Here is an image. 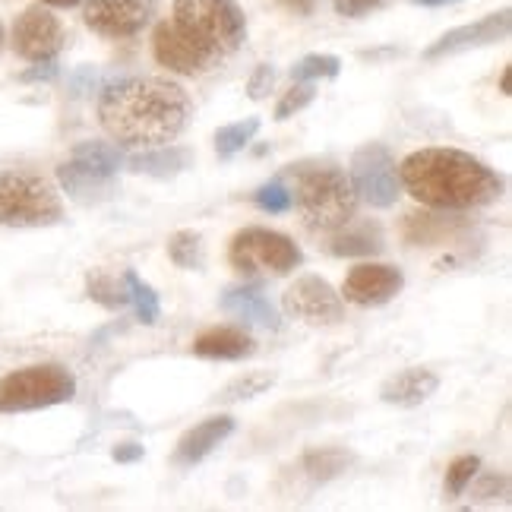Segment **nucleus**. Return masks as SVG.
Masks as SVG:
<instances>
[{
	"label": "nucleus",
	"mask_w": 512,
	"mask_h": 512,
	"mask_svg": "<svg viewBox=\"0 0 512 512\" xmlns=\"http://www.w3.org/2000/svg\"><path fill=\"white\" fill-rule=\"evenodd\" d=\"M190 117L187 92L152 76H133V80L111 83L98 98V121L117 146L127 149H152L168 146L184 133Z\"/></svg>",
	"instance_id": "obj_1"
},
{
	"label": "nucleus",
	"mask_w": 512,
	"mask_h": 512,
	"mask_svg": "<svg viewBox=\"0 0 512 512\" xmlns=\"http://www.w3.org/2000/svg\"><path fill=\"white\" fill-rule=\"evenodd\" d=\"M399 181L418 203L443 212H468L500 200L503 177L462 149H421L399 165Z\"/></svg>",
	"instance_id": "obj_2"
},
{
	"label": "nucleus",
	"mask_w": 512,
	"mask_h": 512,
	"mask_svg": "<svg viewBox=\"0 0 512 512\" xmlns=\"http://www.w3.org/2000/svg\"><path fill=\"white\" fill-rule=\"evenodd\" d=\"M304 222L317 231H339L358 212V193L351 187V177L339 168H317L304 174L294 193Z\"/></svg>",
	"instance_id": "obj_3"
},
{
	"label": "nucleus",
	"mask_w": 512,
	"mask_h": 512,
	"mask_svg": "<svg viewBox=\"0 0 512 512\" xmlns=\"http://www.w3.org/2000/svg\"><path fill=\"white\" fill-rule=\"evenodd\" d=\"M64 219V203L45 177L26 171L0 174V225L48 228Z\"/></svg>",
	"instance_id": "obj_4"
},
{
	"label": "nucleus",
	"mask_w": 512,
	"mask_h": 512,
	"mask_svg": "<svg viewBox=\"0 0 512 512\" xmlns=\"http://www.w3.org/2000/svg\"><path fill=\"white\" fill-rule=\"evenodd\" d=\"M174 23L215 54H231L244 45L247 23L234 0H174Z\"/></svg>",
	"instance_id": "obj_5"
},
{
	"label": "nucleus",
	"mask_w": 512,
	"mask_h": 512,
	"mask_svg": "<svg viewBox=\"0 0 512 512\" xmlns=\"http://www.w3.org/2000/svg\"><path fill=\"white\" fill-rule=\"evenodd\" d=\"M73 396H76V377L61 364L23 367L0 380V411L4 415L64 405Z\"/></svg>",
	"instance_id": "obj_6"
},
{
	"label": "nucleus",
	"mask_w": 512,
	"mask_h": 512,
	"mask_svg": "<svg viewBox=\"0 0 512 512\" xmlns=\"http://www.w3.org/2000/svg\"><path fill=\"white\" fill-rule=\"evenodd\" d=\"M228 263L244 275H288L304 263L301 247L288 234L269 228H244L231 238Z\"/></svg>",
	"instance_id": "obj_7"
},
{
	"label": "nucleus",
	"mask_w": 512,
	"mask_h": 512,
	"mask_svg": "<svg viewBox=\"0 0 512 512\" xmlns=\"http://www.w3.org/2000/svg\"><path fill=\"white\" fill-rule=\"evenodd\" d=\"M348 177H351L354 193H358V200L377 206V209L396 206L399 193H402L399 165L389 155V149L380 146V143H370V146L354 152Z\"/></svg>",
	"instance_id": "obj_8"
},
{
	"label": "nucleus",
	"mask_w": 512,
	"mask_h": 512,
	"mask_svg": "<svg viewBox=\"0 0 512 512\" xmlns=\"http://www.w3.org/2000/svg\"><path fill=\"white\" fill-rule=\"evenodd\" d=\"M282 307H285L288 317L304 320L310 326H336L345 320L342 294L326 279H320V275H304V279L294 282L285 291Z\"/></svg>",
	"instance_id": "obj_9"
},
{
	"label": "nucleus",
	"mask_w": 512,
	"mask_h": 512,
	"mask_svg": "<svg viewBox=\"0 0 512 512\" xmlns=\"http://www.w3.org/2000/svg\"><path fill=\"white\" fill-rule=\"evenodd\" d=\"M152 51H155V61H159L162 67H168L174 73H184V76L206 73L215 61H219V54L209 51L203 42H196L190 32H184L174 23V19L171 23L155 26Z\"/></svg>",
	"instance_id": "obj_10"
},
{
	"label": "nucleus",
	"mask_w": 512,
	"mask_h": 512,
	"mask_svg": "<svg viewBox=\"0 0 512 512\" xmlns=\"http://www.w3.org/2000/svg\"><path fill=\"white\" fill-rule=\"evenodd\" d=\"M13 48L19 57H26L32 64L54 61L64 48V26L51 10L29 7L13 26Z\"/></svg>",
	"instance_id": "obj_11"
},
{
	"label": "nucleus",
	"mask_w": 512,
	"mask_h": 512,
	"mask_svg": "<svg viewBox=\"0 0 512 512\" xmlns=\"http://www.w3.org/2000/svg\"><path fill=\"white\" fill-rule=\"evenodd\" d=\"M155 0H86V26L105 38H130L149 26Z\"/></svg>",
	"instance_id": "obj_12"
},
{
	"label": "nucleus",
	"mask_w": 512,
	"mask_h": 512,
	"mask_svg": "<svg viewBox=\"0 0 512 512\" xmlns=\"http://www.w3.org/2000/svg\"><path fill=\"white\" fill-rule=\"evenodd\" d=\"M405 288V275L386 263H361L348 272L342 285V298L358 307H380L389 304Z\"/></svg>",
	"instance_id": "obj_13"
},
{
	"label": "nucleus",
	"mask_w": 512,
	"mask_h": 512,
	"mask_svg": "<svg viewBox=\"0 0 512 512\" xmlns=\"http://www.w3.org/2000/svg\"><path fill=\"white\" fill-rule=\"evenodd\" d=\"M509 29H512V13L509 10H500V13H490L484 19L471 26H459L446 32L443 38H437L424 57L427 61H437V57H446V54H459V51H471V48H484V45H494V42H503L509 38Z\"/></svg>",
	"instance_id": "obj_14"
},
{
	"label": "nucleus",
	"mask_w": 512,
	"mask_h": 512,
	"mask_svg": "<svg viewBox=\"0 0 512 512\" xmlns=\"http://www.w3.org/2000/svg\"><path fill=\"white\" fill-rule=\"evenodd\" d=\"M57 181H61V187L73 196L76 203L92 206V203L111 200V193L117 187V174H108V171L70 155V159L57 168Z\"/></svg>",
	"instance_id": "obj_15"
},
{
	"label": "nucleus",
	"mask_w": 512,
	"mask_h": 512,
	"mask_svg": "<svg viewBox=\"0 0 512 512\" xmlns=\"http://www.w3.org/2000/svg\"><path fill=\"white\" fill-rule=\"evenodd\" d=\"M234 433V418L219 415V418H206L203 424L190 427L181 440H177L174 449V465L190 468V465H200L206 456H212L228 437Z\"/></svg>",
	"instance_id": "obj_16"
},
{
	"label": "nucleus",
	"mask_w": 512,
	"mask_h": 512,
	"mask_svg": "<svg viewBox=\"0 0 512 512\" xmlns=\"http://www.w3.org/2000/svg\"><path fill=\"white\" fill-rule=\"evenodd\" d=\"M440 389V377L433 370H424V367H408L396 377H389L380 389V399L386 405H399V408H415V405H424L433 392Z\"/></svg>",
	"instance_id": "obj_17"
},
{
	"label": "nucleus",
	"mask_w": 512,
	"mask_h": 512,
	"mask_svg": "<svg viewBox=\"0 0 512 512\" xmlns=\"http://www.w3.org/2000/svg\"><path fill=\"white\" fill-rule=\"evenodd\" d=\"M253 336L241 326H212L193 339V354L209 361H241L253 354Z\"/></svg>",
	"instance_id": "obj_18"
},
{
	"label": "nucleus",
	"mask_w": 512,
	"mask_h": 512,
	"mask_svg": "<svg viewBox=\"0 0 512 512\" xmlns=\"http://www.w3.org/2000/svg\"><path fill=\"white\" fill-rule=\"evenodd\" d=\"M222 310L234 320H244L253 326H263V329H279V310L269 304V298L263 294L260 285H244V288H231L225 298H222Z\"/></svg>",
	"instance_id": "obj_19"
},
{
	"label": "nucleus",
	"mask_w": 512,
	"mask_h": 512,
	"mask_svg": "<svg viewBox=\"0 0 512 512\" xmlns=\"http://www.w3.org/2000/svg\"><path fill=\"white\" fill-rule=\"evenodd\" d=\"M127 165L136 174H149V177H159V181H168V177H177L193 165V155L190 149H181V146H152L146 152L130 155Z\"/></svg>",
	"instance_id": "obj_20"
},
{
	"label": "nucleus",
	"mask_w": 512,
	"mask_h": 512,
	"mask_svg": "<svg viewBox=\"0 0 512 512\" xmlns=\"http://www.w3.org/2000/svg\"><path fill=\"white\" fill-rule=\"evenodd\" d=\"M351 462H354V456L348 449H336V446H332V449H313L301 459V471H304V478L310 484H326L332 478L345 475V471L351 468Z\"/></svg>",
	"instance_id": "obj_21"
},
{
	"label": "nucleus",
	"mask_w": 512,
	"mask_h": 512,
	"mask_svg": "<svg viewBox=\"0 0 512 512\" xmlns=\"http://www.w3.org/2000/svg\"><path fill=\"white\" fill-rule=\"evenodd\" d=\"M329 250L336 256H370L383 250V234L377 225H361V228L342 225L336 238H332Z\"/></svg>",
	"instance_id": "obj_22"
},
{
	"label": "nucleus",
	"mask_w": 512,
	"mask_h": 512,
	"mask_svg": "<svg viewBox=\"0 0 512 512\" xmlns=\"http://www.w3.org/2000/svg\"><path fill=\"white\" fill-rule=\"evenodd\" d=\"M124 288H127V301L133 304L136 320H140L143 326L159 323V317H162V304H159V294H155V288L146 285L133 269L124 272Z\"/></svg>",
	"instance_id": "obj_23"
},
{
	"label": "nucleus",
	"mask_w": 512,
	"mask_h": 512,
	"mask_svg": "<svg viewBox=\"0 0 512 512\" xmlns=\"http://www.w3.org/2000/svg\"><path fill=\"white\" fill-rule=\"evenodd\" d=\"M168 256L181 269H203L206 263V244L196 231H174L168 238Z\"/></svg>",
	"instance_id": "obj_24"
},
{
	"label": "nucleus",
	"mask_w": 512,
	"mask_h": 512,
	"mask_svg": "<svg viewBox=\"0 0 512 512\" xmlns=\"http://www.w3.org/2000/svg\"><path fill=\"white\" fill-rule=\"evenodd\" d=\"M260 133V117H247V121H238V124H228L215 133V152H219V159H234L241 149H247L253 143V136Z\"/></svg>",
	"instance_id": "obj_25"
},
{
	"label": "nucleus",
	"mask_w": 512,
	"mask_h": 512,
	"mask_svg": "<svg viewBox=\"0 0 512 512\" xmlns=\"http://www.w3.org/2000/svg\"><path fill=\"white\" fill-rule=\"evenodd\" d=\"M272 386H275V373H266V370L244 373V377L231 380V383L219 392V402H222V405L247 402V399L263 396V392H266V389H272Z\"/></svg>",
	"instance_id": "obj_26"
},
{
	"label": "nucleus",
	"mask_w": 512,
	"mask_h": 512,
	"mask_svg": "<svg viewBox=\"0 0 512 512\" xmlns=\"http://www.w3.org/2000/svg\"><path fill=\"white\" fill-rule=\"evenodd\" d=\"M342 61L336 54H307L304 61L294 64L291 80L294 83H317V80H336Z\"/></svg>",
	"instance_id": "obj_27"
},
{
	"label": "nucleus",
	"mask_w": 512,
	"mask_h": 512,
	"mask_svg": "<svg viewBox=\"0 0 512 512\" xmlns=\"http://www.w3.org/2000/svg\"><path fill=\"white\" fill-rule=\"evenodd\" d=\"M86 291H89V298H92V301H98V304L108 307V310H121V307L130 304V301H127L124 279L117 282L114 275H108V272H92L89 279H86Z\"/></svg>",
	"instance_id": "obj_28"
},
{
	"label": "nucleus",
	"mask_w": 512,
	"mask_h": 512,
	"mask_svg": "<svg viewBox=\"0 0 512 512\" xmlns=\"http://www.w3.org/2000/svg\"><path fill=\"white\" fill-rule=\"evenodd\" d=\"M481 475V459L478 456H459V459H452V465L446 468V500H456L462 497L465 490L471 487V481H475Z\"/></svg>",
	"instance_id": "obj_29"
},
{
	"label": "nucleus",
	"mask_w": 512,
	"mask_h": 512,
	"mask_svg": "<svg viewBox=\"0 0 512 512\" xmlns=\"http://www.w3.org/2000/svg\"><path fill=\"white\" fill-rule=\"evenodd\" d=\"M73 155H76V159L89 162V165H95V168L108 171V174H117L127 165L124 155L117 152L114 146H108V143H80V146L73 149Z\"/></svg>",
	"instance_id": "obj_30"
},
{
	"label": "nucleus",
	"mask_w": 512,
	"mask_h": 512,
	"mask_svg": "<svg viewBox=\"0 0 512 512\" xmlns=\"http://www.w3.org/2000/svg\"><path fill=\"white\" fill-rule=\"evenodd\" d=\"M253 203L260 206L263 212H269V215H282V212H288L294 206V196L282 181H269V184H263L260 190L253 193Z\"/></svg>",
	"instance_id": "obj_31"
},
{
	"label": "nucleus",
	"mask_w": 512,
	"mask_h": 512,
	"mask_svg": "<svg viewBox=\"0 0 512 512\" xmlns=\"http://www.w3.org/2000/svg\"><path fill=\"white\" fill-rule=\"evenodd\" d=\"M313 98H317V86L313 83H294L285 95H282V102L275 105V121H288L291 114H298L304 111Z\"/></svg>",
	"instance_id": "obj_32"
},
{
	"label": "nucleus",
	"mask_w": 512,
	"mask_h": 512,
	"mask_svg": "<svg viewBox=\"0 0 512 512\" xmlns=\"http://www.w3.org/2000/svg\"><path fill=\"white\" fill-rule=\"evenodd\" d=\"M272 83H275V70L269 64H260L247 83V95L253 98V102H260V98H266V92L272 89Z\"/></svg>",
	"instance_id": "obj_33"
},
{
	"label": "nucleus",
	"mask_w": 512,
	"mask_h": 512,
	"mask_svg": "<svg viewBox=\"0 0 512 512\" xmlns=\"http://www.w3.org/2000/svg\"><path fill=\"white\" fill-rule=\"evenodd\" d=\"M471 484H475V481H471ZM503 490H506V478L503 475H484L475 484V490H471V497H475V500H490V497L503 494Z\"/></svg>",
	"instance_id": "obj_34"
},
{
	"label": "nucleus",
	"mask_w": 512,
	"mask_h": 512,
	"mask_svg": "<svg viewBox=\"0 0 512 512\" xmlns=\"http://www.w3.org/2000/svg\"><path fill=\"white\" fill-rule=\"evenodd\" d=\"M383 0H336V10L342 16H364L370 10H377Z\"/></svg>",
	"instance_id": "obj_35"
},
{
	"label": "nucleus",
	"mask_w": 512,
	"mask_h": 512,
	"mask_svg": "<svg viewBox=\"0 0 512 512\" xmlns=\"http://www.w3.org/2000/svg\"><path fill=\"white\" fill-rule=\"evenodd\" d=\"M114 462H121V465H130V462H140L146 456V449L140 443H121V446H114Z\"/></svg>",
	"instance_id": "obj_36"
},
{
	"label": "nucleus",
	"mask_w": 512,
	"mask_h": 512,
	"mask_svg": "<svg viewBox=\"0 0 512 512\" xmlns=\"http://www.w3.org/2000/svg\"><path fill=\"white\" fill-rule=\"evenodd\" d=\"M282 4L294 13H301V16H310L313 10H317V0H282Z\"/></svg>",
	"instance_id": "obj_37"
},
{
	"label": "nucleus",
	"mask_w": 512,
	"mask_h": 512,
	"mask_svg": "<svg viewBox=\"0 0 512 512\" xmlns=\"http://www.w3.org/2000/svg\"><path fill=\"white\" fill-rule=\"evenodd\" d=\"M54 73H57V70H54V64L48 61V64H45V70H32V73H26V76H23V80H48V76H54Z\"/></svg>",
	"instance_id": "obj_38"
},
{
	"label": "nucleus",
	"mask_w": 512,
	"mask_h": 512,
	"mask_svg": "<svg viewBox=\"0 0 512 512\" xmlns=\"http://www.w3.org/2000/svg\"><path fill=\"white\" fill-rule=\"evenodd\" d=\"M42 4H48V7H76V4H83V0H42Z\"/></svg>",
	"instance_id": "obj_39"
},
{
	"label": "nucleus",
	"mask_w": 512,
	"mask_h": 512,
	"mask_svg": "<svg viewBox=\"0 0 512 512\" xmlns=\"http://www.w3.org/2000/svg\"><path fill=\"white\" fill-rule=\"evenodd\" d=\"M421 7H443V4H456V0H415Z\"/></svg>",
	"instance_id": "obj_40"
},
{
	"label": "nucleus",
	"mask_w": 512,
	"mask_h": 512,
	"mask_svg": "<svg viewBox=\"0 0 512 512\" xmlns=\"http://www.w3.org/2000/svg\"><path fill=\"white\" fill-rule=\"evenodd\" d=\"M509 76H512V70L506 67V70H503V80H500V92H503V95H509Z\"/></svg>",
	"instance_id": "obj_41"
},
{
	"label": "nucleus",
	"mask_w": 512,
	"mask_h": 512,
	"mask_svg": "<svg viewBox=\"0 0 512 512\" xmlns=\"http://www.w3.org/2000/svg\"><path fill=\"white\" fill-rule=\"evenodd\" d=\"M0 48H4V23H0Z\"/></svg>",
	"instance_id": "obj_42"
}]
</instances>
